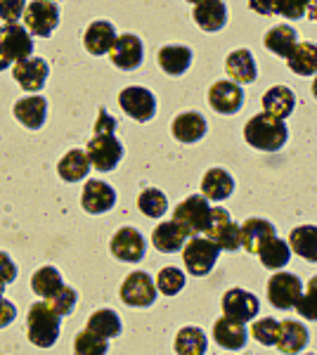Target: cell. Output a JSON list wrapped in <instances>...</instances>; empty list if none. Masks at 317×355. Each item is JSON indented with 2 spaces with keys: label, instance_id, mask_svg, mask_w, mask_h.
<instances>
[{
  "label": "cell",
  "instance_id": "35",
  "mask_svg": "<svg viewBox=\"0 0 317 355\" xmlns=\"http://www.w3.org/2000/svg\"><path fill=\"white\" fill-rule=\"evenodd\" d=\"M88 331H93V334L102 336V339H114V336L121 334V320L119 315L114 311H109V308H102V311H97L90 315L88 320Z\"/></svg>",
  "mask_w": 317,
  "mask_h": 355
},
{
  "label": "cell",
  "instance_id": "41",
  "mask_svg": "<svg viewBox=\"0 0 317 355\" xmlns=\"http://www.w3.org/2000/svg\"><path fill=\"white\" fill-rule=\"evenodd\" d=\"M251 334L253 339L263 346H277V339H280V322L273 318H263V320H256L251 327Z\"/></svg>",
  "mask_w": 317,
  "mask_h": 355
},
{
  "label": "cell",
  "instance_id": "27",
  "mask_svg": "<svg viewBox=\"0 0 317 355\" xmlns=\"http://www.w3.org/2000/svg\"><path fill=\"white\" fill-rule=\"evenodd\" d=\"M194 21L204 28V31H221L228 21V10H225L223 3H216V0H204V3H197L192 10Z\"/></svg>",
  "mask_w": 317,
  "mask_h": 355
},
{
  "label": "cell",
  "instance_id": "13",
  "mask_svg": "<svg viewBox=\"0 0 317 355\" xmlns=\"http://www.w3.org/2000/svg\"><path fill=\"white\" fill-rule=\"evenodd\" d=\"M112 254L126 263L142 261V256H145V237L135 227H121L112 237Z\"/></svg>",
  "mask_w": 317,
  "mask_h": 355
},
{
  "label": "cell",
  "instance_id": "3",
  "mask_svg": "<svg viewBox=\"0 0 317 355\" xmlns=\"http://www.w3.org/2000/svg\"><path fill=\"white\" fill-rule=\"evenodd\" d=\"M211 211H213V206L206 202L201 194H192V197H187L185 202H180L175 206V211H173V223H175L187 237H192V234L209 230Z\"/></svg>",
  "mask_w": 317,
  "mask_h": 355
},
{
  "label": "cell",
  "instance_id": "12",
  "mask_svg": "<svg viewBox=\"0 0 317 355\" xmlns=\"http://www.w3.org/2000/svg\"><path fill=\"white\" fill-rule=\"evenodd\" d=\"M261 311V303L253 294L244 289H228L223 294V313L228 320H234V322L244 324L251 322L253 318Z\"/></svg>",
  "mask_w": 317,
  "mask_h": 355
},
{
  "label": "cell",
  "instance_id": "8",
  "mask_svg": "<svg viewBox=\"0 0 317 355\" xmlns=\"http://www.w3.org/2000/svg\"><path fill=\"white\" fill-rule=\"evenodd\" d=\"M33 53L31 33L19 24H5L0 28V57L5 62H24Z\"/></svg>",
  "mask_w": 317,
  "mask_h": 355
},
{
  "label": "cell",
  "instance_id": "1",
  "mask_svg": "<svg viewBox=\"0 0 317 355\" xmlns=\"http://www.w3.org/2000/svg\"><path fill=\"white\" fill-rule=\"evenodd\" d=\"M286 137H289V130H286V123L280 121V119L270 116V114H258V116H251L244 125V140L249 142L251 147L263 152H277L284 147Z\"/></svg>",
  "mask_w": 317,
  "mask_h": 355
},
{
  "label": "cell",
  "instance_id": "34",
  "mask_svg": "<svg viewBox=\"0 0 317 355\" xmlns=\"http://www.w3.org/2000/svg\"><path fill=\"white\" fill-rule=\"evenodd\" d=\"M258 256H261V263L268 268V270H282L291 259V249L284 239L273 237L270 242L263 244V249L258 251Z\"/></svg>",
  "mask_w": 317,
  "mask_h": 355
},
{
  "label": "cell",
  "instance_id": "48",
  "mask_svg": "<svg viewBox=\"0 0 317 355\" xmlns=\"http://www.w3.org/2000/svg\"><path fill=\"white\" fill-rule=\"evenodd\" d=\"M305 294H308L313 301H317V275H315V277L308 282V291H305Z\"/></svg>",
  "mask_w": 317,
  "mask_h": 355
},
{
  "label": "cell",
  "instance_id": "42",
  "mask_svg": "<svg viewBox=\"0 0 317 355\" xmlns=\"http://www.w3.org/2000/svg\"><path fill=\"white\" fill-rule=\"evenodd\" d=\"M258 8H268L265 12H280L284 17H289V19H298V17L305 15V10L310 8V3H289V0H275V3H258Z\"/></svg>",
  "mask_w": 317,
  "mask_h": 355
},
{
  "label": "cell",
  "instance_id": "37",
  "mask_svg": "<svg viewBox=\"0 0 317 355\" xmlns=\"http://www.w3.org/2000/svg\"><path fill=\"white\" fill-rule=\"evenodd\" d=\"M178 355H204L206 353V334L199 327H182L175 336Z\"/></svg>",
  "mask_w": 317,
  "mask_h": 355
},
{
  "label": "cell",
  "instance_id": "32",
  "mask_svg": "<svg viewBox=\"0 0 317 355\" xmlns=\"http://www.w3.org/2000/svg\"><path fill=\"white\" fill-rule=\"evenodd\" d=\"M286 64L293 73L298 76H310L317 73V45L315 43H296L291 57L286 60Z\"/></svg>",
  "mask_w": 317,
  "mask_h": 355
},
{
  "label": "cell",
  "instance_id": "11",
  "mask_svg": "<svg viewBox=\"0 0 317 355\" xmlns=\"http://www.w3.org/2000/svg\"><path fill=\"white\" fill-rule=\"evenodd\" d=\"M121 301L126 306L147 308L157 301V287L147 272H130L121 284Z\"/></svg>",
  "mask_w": 317,
  "mask_h": 355
},
{
  "label": "cell",
  "instance_id": "16",
  "mask_svg": "<svg viewBox=\"0 0 317 355\" xmlns=\"http://www.w3.org/2000/svg\"><path fill=\"white\" fill-rule=\"evenodd\" d=\"M48 62L40 60V57H28L24 62H17L15 67V81L19 83V88L28 90V93H36L48 81Z\"/></svg>",
  "mask_w": 317,
  "mask_h": 355
},
{
  "label": "cell",
  "instance_id": "40",
  "mask_svg": "<svg viewBox=\"0 0 317 355\" xmlns=\"http://www.w3.org/2000/svg\"><path fill=\"white\" fill-rule=\"evenodd\" d=\"M154 287L166 296H175L178 291H182V287H185V275H182V270H178V268H164L157 275V284Z\"/></svg>",
  "mask_w": 317,
  "mask_h": 355
},
{
  "label": "cell",
  "instance_id": "2",
  "mask_svg": "<svg viewBox=\"0 0 317 355\" xmlns=\"http://www.w3.org/2000/svg\"><path fill=\"white\" fill-rule=\"evenodd\" d=\"M26 329H28V341L33 346L38 348L55 346L57 336H60V315L50 311L48 303H33L28 308Z\"/></svg>",
  "mask_w": 317,
  "mask_h": 355
},
{
  "label": "cell",
  "instance_id": "23",
  "mask_svg": "<svg viewBox=\"0 0 317 355\" xmlns=\"http://www.w3.org/2000/svg\"><path fill=\"white\" fill-rule=\"evenodd\" d=\"M117 31L109 21H93L83 36V45L90 55H107L114 48Z\"/></svg>",
  "mask_w": 317,
  "mask_h": 355
},
{
  "label": "cell",
  "instance_id": "52",
  "mask_svg": "<svg viewBox=\"0 0 317 355\" xmlns=\"http://www.w3.org/2000/svg\"><path fill=\"white\" fill-rule=\"evenodd\" d=\"M308 355H313V353H308Z\"/></svg>",
  "mask_w": 317,
  "mask_h": 355
},
{
  "label": "cell",
  "instance_id": "17",
  "mask_svg": "<svg viewBox=\"0 0 317 355\" xmlns=\"http://www.w3.org/2000/svg\"><path fill=\"white\" fill-rule=\"evenodd\" d=\"M80 204L88 214H105L117 204V192L102 180H88L80 194Z\"/></svg>",
  "mask_w": 317,
  "mask_h": 355
},
{
  "label": "cell",
  "instance_id": "46",
  "mask_svg": "<svg viewBox=\"0 0 317 355\" xmlns=\"http://www.w3.org/2000/svg\"><path fill=\"white\" fill-rule=\"evenodd\" d=\"M114 130H117V119L109 116L107 110H100V114H97V121H95V135L114 133Z\"/></svg>",
  "mask_w": 317,
  "mask_h": 355
},
{
  "label": "cell",
  "instance_id": "28",
  "mask_svg": "<svg viewBox=\"0 0 317 355\" xmlns=\"http://www.w3.org/2000/svg\"><path fill=\"white\" fill-rule=\"evenodd\" d=\"M289 249L301 259L317 263V225H301L291 230Z\"/></svg>",
  "mask_w": 317,
  "mask_h": 355
},
{
  "label": "cell",
  "instance_id": "39",
  "mask_svg": "<svg viewBox=\"0 0 317 355\" xmlns=\"http://www.w3.org/2000/svg\"><path fill=\"white\" fill-rule=\"evenodd\" d=\"M107 353V339L93 334V331H80L74 341V355H105Z\"/></svg>",
  "mask_w": 317,
  "mask_h": 355
},
{
  "label": "cell",
  "instance_id": "4",
  "mask_svg": "<svg viewBox=\"0 0 317 355\" xmlns=\"http://www.w3.org/2000/svg\"><path fill=\"white\" fill-rule=\"evenodd\" d=\"M218 254H221V249L213 242H209L206 237H192L182 246V261H185L187 272L194 275V277L209 275L213 270V266H216Z\"/></svg>",
  "mask_w": 317,
  "mask_h": 355
},
{
  "label": "cell",
  "instance_id": "43",
  "mask_svg": "<svg viewBox=\"0 0 317 355\" xmlns=\"http://www.w3.org/2000/svg\"><path fill=\"white\" fill-rule=\"evenodd\" d=\"M76 301H78V294H76V291H74L71 287H62V289L53 296V299H48V306H50V311L57 313V315L62 318V315H69V313L74 311Z\"/></svg>",
  "mask_w": 317,
  "mask_h": 355
},
{
  "label": "cell",
  "instance_id": "18",
  "mask_svg": "<svg viewBox=\"0 0 317 355\" xmlns=\"http://www.w3.org/2000/svg\"><path fill=\"white\" fill-rule=\"evenodd\" d=\"M275 237V225L265 218H249L239 227V244L249 254H258L265 242Z\"/></svg>",
  "mask_w": 317,
  "mask_h": 355
},
{
  "label": "cell",
  "instance_id": "44",
  "mask_svg": "<svg viewBox=\"0 0 317 355\" xmlns=\"http://www.w3.org/2000/svg\"><path fill=\"white\" fill-rule=\"evenodd\" d=\"M26 10V3L22 0H0V19H5L8 24H15Z\"/></svg>",
  "mask_w": 317,
  "mask_h": 355
},
{
  "label": "cell",
  "instance_id": "36",
  "mask_svg": "<svg viewBox=\"0 0 317 355\" xmlns=\"http://www.w3.org/2000/svg\"><path fill=\"white\" fill-rule=\"evenodd\" d=\"M31 287L36 291L38 296H45V299H53V296L65 287V282H62V275L57 268L53 266H45L40 268V270L33 272L31 277Z\"/></svg>",
  "mask_w": 317,
  "mask_h": 355
},
{
  "label": "cell",
  "instance_id": "30",
  "mask_svg": "<svg viewBox=\"0 0 317 355\" xmlns=\"http://www.w3.org/2000/svg\"><path fill=\"white\" fill-rule=\"evenodd\" d=\"M185 239H187V234L182 232L173 220L159 223V225L154 227V232H152V244L157 246L159 251H164V254L180 251L182 246H185Z\"/></svg>",
  "mask_w": 317,
  "mask_h": 355
},
{
  "label": "cell",
  "instance_id": "29",
  "mask_svg": "<svg viewBox=\"0 0 317 355\" xmlns=\"http://www.w3.org/2000/svg\"><path fill=\"white\" fill-rule=\"evenodd\" d=\"M159 64L171 76H180L192 64V50L185 45H166L159 50Z\"/></svg>",
  "mask_w": 317,
  "mask_h": 355
},
{
  "label": "cell",
  "instance_id": "25",
  "mask_svg": "<svg viewBox=\"0 0 317 355\" xmlns=\"http://www.w3.org/2000/svg\"><path fill=\"white\" fill-rule=\"evenodd\" d=\"M15 116L26 128L38 130L45 123V116H48V102L43 97H24L15 105Z\"/></svg>",
  "mask_w": 317,
  "mask_h": 355
},
{
  "label": "cell",
  "instance_id": "31",
  "mask_svg": "<svg viewBox=\"0 0 317 355\" xmlns=\"http://www.w3.org/2000/svg\"><path fill=\"white\" fill-rule=\"evenodd\" d=\"M265 48H268L270 53L289 60L293 48H296V28L284 26V24L270 28V31L265 33Z\"/></svg>",
  "mask_w": 317,
  "mask_h": 355
},
{
  "label": "cell",
  "instance_id": "24",
  "mask_svg": "<svg viewBox=\"0 0 317 355\" xmlns=\"http://www.w3.org/2000/svg\"><path fill=\"white\" fill-rule=\"evenodd\" d=\"M225 71L232 78V83H253L256 81V60L249 50H234L228 55Z\"/></svg>",
  "mask_w": 317,
  "mask_h": 355
},
{
  "label": "cell",
  "instance_id": "14",
  "mask_svg": "<svg viewBox=\"0 0 317 355\" xmlns=\"http://www.w3.org/2000/svg\"><path fill=\"white\" fill-rule=\"evenodd\" d=\"M109 57H112L114 67L123 69V71H132V69L142 64V41L132 33L117 36L114 48L109 50Z\"/></svg>",
  "mask_w": 317,
  "mask_h": 355
},
{
  "label": "cell",
  "instance_id": "9",
  "mask_svg": "<svg viewBox=\"0 0 317 355\" xmlns=\"http://www.w3.org/2000/svg\"><path fill=\"white\" fill-rule=\"evenodd\" d=\"M60 21V8L48 0H36V3H28L24 10V24L26 31H31L33 36L48 38L50 33L57 28Z\"/></svg>",
  "mask_w": 317,
  "mask_h": 355
},
{
  "label": "cell",
  "instance_id": "7",
  "mask_svg": "<svg viewBox=\"0 0 317 355\" xmlns=\"http://www.w3.org/2000/svg\"><path fill=\"white\" fill-rule=\"evenodd\" d=\"M119 105L130 119H135L140 123L152 121L154 114H157V97L149 93L147 88H140V85H130V88L121 90Z\"/></svg>",
  "mask_w": 317,
  "mask_h": 355
},
{
  "label": "cell",
  "instance_id": "47",
  "mask_svg": "<svg viewBox=\"0 0 317 355\" xmlns=\"http://www.w3.org/2000/svg\"><path fill=\"white\" fill-rule=\"evenodd\" d=\"M15 318H17V308L8 299H0V329L8 327Z\"/></svg>",
  "mask_w": 317,
  "mask_h": 355
},
{
  "label": "cell",
  "instance_id": "19",
  "mask_svg": "<svg viewBox=\"0 0 317 355\" xmlns=\"http://www.w3.org/2000/svg\"><path fill=\"white\" fill-rule=\"evenodd\" d=\"M171 130L178 142L192 145V142H199L201 137L206 135V119L197 112H185V114H180V116L173 119Z\"/></svg>",
  "mask_w": 317,
  "mask_h": 355
},
{
  "label": "cell",
  "instance_id": "15",
  "mask_svg": "<svg viewBox=\"0 0 317 355\" xmlns=\"http://www.w3.org/2000/svg\"><path fill=\"white\" fill-rule=\"evenodd\" d=\"M244 102V90L232 81H218L209 90V105L218 114H237Z\"/></svg>",
  "mask_w": 317,
  "mask_h": 355
},
{
  "label": "cell",
  "instance_id": "26",
  "mask_svg": "<svg viewBox=\"0 0 317 355\" xmlns=\"http://www.w3.org/2000/svg\"><path fill=\"white\" fill-rule=\"evenodd\" d=\"M308 346V329L301 322H293V320H284L280 322V339L277 348L286 355H296Z\"/></svg>",
  "mask_w": 317,
  "mask_h": 355
},
{
  "label": "cell",
  "instance_id": "38",
  "mask_svg": "<svg viewBox=\"0 0 317 355\" xmlns=\"http://www.w3.org/2000/svg\"><path fill=\"white\" fill-rule=\"evenodd\" d=\"M137 209H140L147 218H161V216L166 214V209H169V199H166V194L157 190V187H149V190L140 192V197H137Z\"/></svg>",
  "mask_w": 317,
  "mask_h": 355
},
{
  "label": "cell",
  "instance_id": "51",
  "mask_svg": "<svg viewBox=\"0 0 317 355\" xmlns=\"http://www.w3.org/2000/svg\"><path fill=\"white\" fill-rule=\"evenodd\" d=\"M3 294H5V284L0 282V299H3Z\"/></svg>",
  "mask_w": 317,
  "mask_h": 355
},
{
  "label": "cell",
  "instance_id": "33",
  "mask_svg": "<svg viewBox=\"0 0 317 355\" xmlns=\"http://www.w3.org/2000/svg\"><path fill=\"white\" fill-rule=\"evenodd\" d=\"M57 171H60L62 180L76 182V180H83V178L88 175L90 162H88V157H85V152L71 150V152H67L65 157H62V162H60V166H57Z\"/></svg>",
  "mask_w": 317,
  "mask_h": 355
},
{
  "label": "cell",
  "instance_id": "49",
  "mask_svg": "<svg viewBox=\"0 0 317 355\" xmlns=\"http://www.w3.org/2000/svg\"><path fill=\"white\" fill-rule=\"evenodd\" d=\"M10 67V62H5L3 57H0V71H3V69H8Z\"/></svg>",
  "mask_w": 317,
  "mask_h": 355
},
{
  "label": "cell",
  "instance_id": "45",
  "mask_svg": "<svg viewBox=\"0 0 317 355\" xmlns=\"http://www.w3.org/2000/svg\"><path fill=\"white\" fill-rule=\"evenodd\" d=\"M15 279H17V266L8 254L0 251V282L10 284V282H15Z\"/></svg>",
  "mask_w": 317,
  "mask_h": 355
},
{
  "label": "cell",
  "instance_id": "5",
  "mask_svg": "<svg viewBox=\"0 0 317 355\" xmlns=\"http://www.w3.org/2000/svg\"><path fill=\"white\" fill-rule=\"evenodd\" d=\"M88 157L90 166H95L97 171L107 173V171H114L123 157V147L121 142L117 140L114 133H100V135H93V140L88 142Z\"/></svg>",
  "mask_w": 317,
  "mask_h": 355
},
{
  "label": "cell",
  "instance_id": "22",
  "mask_svg": "<svg viewBox=\"0 0 317 355\" xmlns=\"http://www.w3.org/2000/svg\"><path fill=\"white\" fill-rule=\"evenodd\" d=\"M293 107H296V95L291 93V88L286 85H273L268 93L263 95V114H270L275 119H286L291 116Z\"/></svg>",
  "mask_w": 317,
  "mask_h": 355
},
{
  "label": "cell",
  "instance_id": "20",
  "mask_svg": "<svg viewBox=\"0 0 317 355\" xmlns=\"http://www.w3.org/2000/svg\"><path fill=\"white\" fill-rule=\"evenodd\" d=\"M213 339H216L218 346L228 348V351H239V348L246 346L249 331H246L244 324L234 322V320L221 318L213 324Z\"/></svg>",
  "mask_w": 317,
  "mask_h": 355
},
{
  "label": "cell",
  "instance_id": "21",
  "mask_svg": "<svg viewBox=\"0 0 317 355\" xmlns=\"http://www.w3.org/2000/svg\"><path fill=\"white\" fill-rule=\"evenodd\" d=\"M234 192V180L232 175L225 168H211L206 171L204 180H201V197L206 202H221V199H228L230 194Z\"/></svg>",
  "mask_w": 317,
  "mask_h": 355
},
{
  "label": "cell",
  "instance_id": "10",
  "mask_svg": "<svg viewBox=\"0 0 317 355\" xmlns=\"http://www.w3.org/2000/svg\"><path fill=\"white\" fill-rule=\"evenodd\" d=\"M303 294V284L296 275L291 272H277L268 282V299L280 311H289L296 306V301Z\"/></svg>",
  "mask_w": 317,
  "mask_h": 355
},
{
  "label": "cell",
  "instance_id": "50",
  "mask_svg": "<svg viewBox=\"0 0 317 355\" xmlns=\"http://www.w3.org/2000/svg\"><path fill=\"white\" fill-rule=\"evenodd\" d=\"M313 95L317 97V76H315V81H313Z\"/></svg>",
  "mask_w": 317,
  "mask_h": 355
},
{
  "label": "cell",
  "instance_id": "6",
  "mask_svg": "<svg viewBox=\"0 0 317 355\" xmlns=\"http://www.w3.org/2000/svg\"><path fill=\"white\" fill-rule=\"evenodd\" d=\"M206 239L213 242L221 251H237L239 249V225L230 218V214L221 206L211 211V225L206 230Z\"/></svg>",
  "mask_w": 317,
  "mask_h": 355
}]
</instances>
